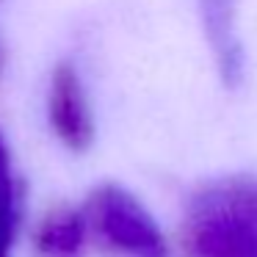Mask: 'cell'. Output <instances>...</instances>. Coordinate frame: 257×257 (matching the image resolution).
<instances>
[{"instance_id": "cell-3", "label": "cell", "mask_w": 257, "mask_h": 257, "mask_svg": "<svg viewBox=\"0 0 257 257\" xmlns=\"http://www.w3.org/2000/svg\"><path fill=\"white\" fill-rule=\"evenodd\" d=\"M47 119L61 144L69 150L83 152L94 141V122H91L89 100L80 80L78 69L72 64L61 61L50 75V89H47Z\"/></svg>"}, {"instance_id": "cell-6", "label": "cell", "mask_w": 257, "mask_h": 257, "mask_svg": "<svg viewBox=\"0 0 257 257\" xmlns=\"http://www.w3.org/2000/svg\"><path fill=\"white\" fill-rule=\"evenodd\" d=\"M20 218V196H17V180L12 172V155L0 136V257L12 254L14 232H17Z\"/></svg>"}, {"instance_id": "cell-1", "label": "cell", "mask_w": 257, "mask_h": 257, "mask_svg": "<svg viewBox=\"0 0 257 257\" xmlns=\"http://www.w3.org/2000/svg\"><path fill=\"white\" fill-rule=\"evenodd\" d=\"M183 249L188 257H257V177L202 185L185 207Z\"/></svg>"}, {"instance_id": "cell-5", "label": "cell", "mask_w": 257, "mask_h": 257, "mask_svg": "<svg viewBox=\"0 0 257 257\" xmlns=\"http://www.w3.org/2000/svg\"><path fill=\"white\" fill-rule=\"evenodd\" d=\"M86 235L89 224L83 210L58 207L47 213L36 227V249L42 257H83Z\"/></svg>"}, {"instance_id": "cell-2", "label": "cell", "mask_w": 257, "mask_h": 257, "mask_svg": "<svg viewBox=\"0 0 257 257\" xmlns=\"http://www.w3.org/2000/svg\"><path fill=\"white\" fill-rule=\"evenodd\" d=\"M86 224L111 251L124 257H169V243L163 238L152 213L116 183H105L91 191L86 202Z\"/></svg>"}, {"instance_id": "cell-4", "label": "cell", "mask_w": 257, "mask_h": 257, "mask_svg": "<svg viewBox=\"0 0 257 257\" xmlns=\"http://www.w3.org/2000/svg\"><path fill=\"white\" fill-rule=\"evenodd\" d=\"M207 45L216 58L218 78L235 89L243 80V45L238 36V0H199Z\"/></svg>"}, {"instance_id": "cell-7", "label": "cell", "mask_w": 257, "mask_h": 257, "mask_svg": "<svg viewBox=\"0 0 257 257\" xmlns=\"http://www.w3.org/2000/svg\"><path fill=\"white\" fill-rule=\"evenodd\" d=\"M0 61H3V56H0Z\"/></svg>"}]
</instances>
